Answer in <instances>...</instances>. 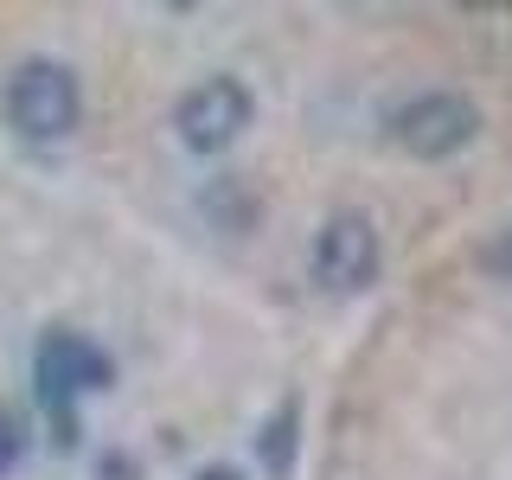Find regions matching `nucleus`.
<instances>
[{"label": "nucleus", "instance_id": "f257e3e1", "mask_svg": "<svg viewBox=\"0 0 512 480\" xmlns=\"http://www.w3.org/2000/svg\"><path fill=\"white\" fill-rule=\"evenodd\" d=\"M32 378H39V404L58 429V448H77V397L109 391L116 365H109V352L90 346L84 333H45L39 359H32Z\"/></svg>", "mask_w": 512, "mask_h": 480}, {"label": "nucleus", "instance_id": "f03ea898", "mask_svg": "<svg viewBox=\"0 0 512 480\" xmlns=\"http://www.w3.org/2000/svg\"><path fill=\"white\" fill-rule=\"evenodd\" d=\"M84 116V96H77V77L52 58H26L7 84V122L20 128L26 141H64Z\"/></svg>", "mask_w": 512, "mask_h": 480}, {"label": "nucleus", "instance_id": "7ed1b4c3", "mask_svg": "<svg viewBox=\"0 0 512 480\" xmlns=\"http://www.w3.org/2000/svg\"><path fill=\"white\" fill-rule=\"evenodd\" d=\"M480 135V109L455 90H423L391 116V141L416 160H448Z\"/></svg>", "mask_w": 512, "mask_h": 480}, {"label": "nucleus", "instance_id": "20e7f679", "mask_svg": "<svg viewBox=\"0 0 512 480\" xmlns=\"http://www.w3.org/2000/svg\"><path fill=\"white\" fill-rule=\"evenodd\" d=\"M384 269V244L372 231L365 212H333L314 237V276L333 288V295H365Z\"/></svg>", "mask_w": 512, "mask_h": 480}, {"label": "nucleus", "instance_id": "39448f33", "mask_svg": "<svg viewBox=\"0 0 512 480\" xmlns=\"http://www.w3.org/2000/svg\"><path fill=\"white\" fill-rule=\"evenodd\" d=\"M250 90L237 84V77H205V84H192L180 96V109H173V128H180V141L186 148H199V154H218V148H231L237 135L250 128Z\"/></svg>", "mask_w": 512, "mask_h": 480}, {"label": "nucleus", "instance_id": "423d86ee", "mask_svg": "<svg viewBox=\"0 0 512 480\" xmlns=\"http://www.w3.org/2000/svg\"><path fill=\"white\" fill-rule=\"evenodd\" d=\"M295 429H301V404H295V397H282V404L269 410V423L256 429V455H263V474L269 480L295 474Z\"/></svg>", "mask_w": 512, "mask_h": 480}, {"label": "nucleus", "instance_id": "0eeeda50", "mask_svg": "<svg viewBox=\"0 0 512 480\" xmlns=\"http://www.w3.org/2000/svg\"><path fill=\"white\" fill-rule=\"evenodd\" d=\"M13 455H20V436H13V423H0V474L13 468Z\"/></svg>", "mask_w": 512, "mask_h": 480}, {"label": "nucleus", "instance_id": "6e6552de", "mask_svg": "<svg viewBox=\"0 0 512 480\" xmlns=\"http://www.w3.org/2000/svg\"><path fill=\"white\" fill-rule=\"evenodd\" d=\"M192 480H244V468H231V461H212V468H199Z\"/></svg>", "mask_w": 512, "mask_h": 480}, {"label": "nucleus", "instance_id": "1a4fd4ad", "mask_svg": "<svg viewBox=\"0 0 512 480\" xmlns=\"http://www.w3.org/2000/svg\"><path fill=\"white\" fill-rule=\"evenodd\" d=\"M487 263H493V269H500V276H512V231L500 237V250H493V256H487Z\"/></svg>", "mask_w": 512, "mask_h": 480}]
</instances>
